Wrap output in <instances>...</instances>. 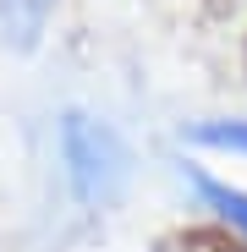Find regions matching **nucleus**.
<instances>
[{"label":"nucleus","mask_w":247,"mask_h":252,"mask_svg":"<svg viewBox=\"0 0 247 252\" xmlns=\"http://www.w3.org/2000/svg\"><path fill=\"white\" fill-rule=\"evenodd\" d=\"M55 148L66 187L82 208H115L132 187V148L115 126L94 110H61L55 121Z\"/></svg>","instance_id":"nucleus-1"},{"label":"nucleus","mask_w":247,"mask_h":252,"mask_svg":"<svg viewBox=\"0 0 247 252\" xmlns=\"http://www.w3.org/2000/svg\"><path fill=\"white\" fill-rule=\"evenodd\" d=\"M176 170H181V181L203 197V203H209L214 208V214L247 241V192L242 187H231V181H220V176H209V170H198V164H176Z\"/></svg>","instance_id":"nucleus-2"},{"label":"nucleus","mask_w":247,"mask_h":252,"mask_svg":"<svg viewBox=\"0 0 247 252\" xmlns=\"http://www.w3.org/2000/svg\"><path fill=\"white\" fill-rule=\"evenodd\" d=\"M55 0H0V38L11 50H38Z\"/></svg>","instance_id":"nucleus-3"},{"label":"nucleus","mask_w":247,"mask_h":252,"mask_svg":"<svg viewBox=\"0 0 247 252\" xmlns=\"http://www.w3.org/2000/svg\"><path fill=\"white\" fill-rule=\"evenodd\" d=\"M198 148H220V154H242L247 159V115H231V121H198L187 132Z\"/></svg>","instance_id":"nucleus-4"}]
</instances>
